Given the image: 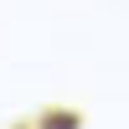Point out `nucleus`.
Here are the masks:
<instances>
[{"label":"nucleus","instance_id":"1","mask_svg":"<svg viewBox=\"0 0 129 129\" xmlns=\"http://www.w3.org/2000/svg\"><path fill=\"white\" fill-rule=\"evenodd\" d=\"M47 129H78V119H67V114H62V119H52Z\"/></svg>","mask_w":129,"mask_h":129}]
</instances>
